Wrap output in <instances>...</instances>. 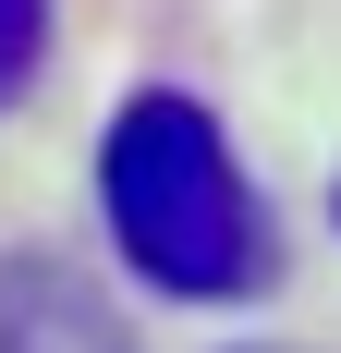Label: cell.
Here are the masks:
<instances>
[{
    "instance_id": "1",
    "label": "cell",
    "mask_w": 341,
    "mask_h": 353,
    "mask_svg": "<svg viewBox=\"0 0 341 353\" xmlns=\"http://www.w3.org/2000/svg\"><path fill=\"white\" fill-rule=\"evenodd\" d=\"M98 195H110V244L170 305H244L269 281V219L195 98H170V85L122 98V122L98 146Z\"/></svg>"
},
{
    "instance_id": "3",
    "label": "cell",
    "mask_w": 341,
    "mask_h": 353,
    "mask_svg": "<svg viewBox=\"0 0 341 353\" xmlns=\"http://www.w3.org/2000/svg\"><path fill=\"white\" fill-rule=\"evenodd\" d=\"M37 37H49V0H0V98L37 73Z\"/></svg>"
},
{
    "instance_id": "2",
    "label": "cell",
    "mask_w": 341,
    "mask_h": 353,
    "mask_svg": "<svg viewBox=\"0 0 341 353\" xmlns=\"http://www.w3.org/2000/svg\"><path fill=\"white\" fill-rule=\"evenodd\" d=\"M0 353H135V329L73 256H0Z\"/></svg>"
}]
</instances>
